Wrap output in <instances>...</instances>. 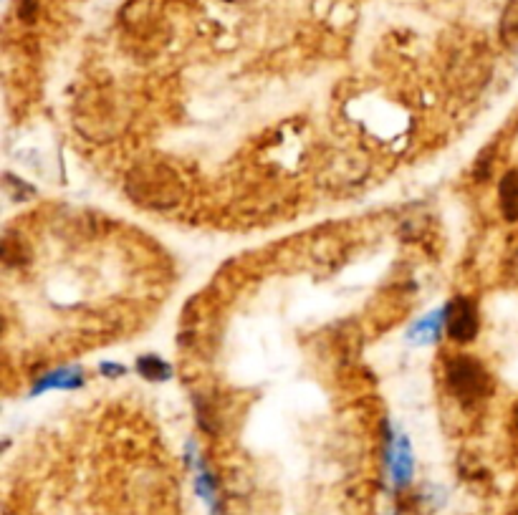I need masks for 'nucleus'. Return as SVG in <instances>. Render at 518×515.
Returning a JSON list of instances; mask_svg holds the SVG:
<instances>
[{
  "label": "nucleus",
  "instance_id": "f257e3e1",
  "mask_svg": "<svg viewBox=\"0 0 518 515\" xmlns=\"http://www.w3.org/2000/svg\"><path fill=\"white\" fill-rule=\"evenodd\" d=\"M127 192L137 205L150 210H172L182 200V187L177 182V175L160 165L137 167L129 175Z\"/></svg>",
  "mask_w": 518,
  "mask_h": 515
},
{
  "label": "nucleus",
  "instance_id": "f03ea898",
  "mask_svg": "<svg viewBox=\"0 0 518 515\" xmlns=\"http://www.w3.org/2000/svg\"><path fill=\"white\" fill-rule=\"evenodd\" d=\"M445 384L463 404H478L493 392V379L476 356L455 354L445 364Z\"/></svg>",
  "mask_w": 518,
  "mask_h": 515
},
{
  "label": "nucleus",
  "instance_id": "7ed1b4c3",
  "mask_svg": "<svg viewBox=\"0 0 518 515\" xmlns=\"http://www.w3.org/2000/svg\"><path fill=\"white\" fill-rule=\"evenodd\" d=\"M385 462L387 470H390L392 485L397 490L407 488L412 483V475H415V457H412L410 440L402 435L392 432L390 422H385Z\"/></svg>",
  "mask_w": 518,
  "mask_h": 515
},
{
  "label": "nucleus",
  "instance_id": "20e7f679",
  "mask_svg": "<svg viewBox=\"0 0 518 515\" xmlns=\"http://www.w3.org/2000/svg\"><path fill=\"white\" fill-rule=\"evenodd\" d=\"M478 311L476 303L465 296H455L445 306V331L455 344H470L478 336Z\"/></svg>",
  "mask_w": 518,
  "mask_h": 515
},
{
  "label": "nucleus",
  "instance_id": "39448f33",
  "mask_svg": "<svg viewBox=\"0 0 518 515\" xmlns=\"http://www.w3.org/2000/svg\"><path fill=\"white\" fill-rule=\"evenodd\" d=\"M86 382V374L81 367H59V369H51V372L41 374L38 379H33V387H31V397H38V394H46V392H71V389H79L84 387Z\"/></svg>",
  "mask_w": 518,
  "mask_h": 515
},
{
  "label": "nucleus",
  "instance_id": "423d86ee",
  "mask_svg": "<svg viewBox=\"0 0 518 515\" xmlns=\"http://www.w3.org/2000/svg\"><path fill=\"white\" fill-rule=\"evenodd\" d=\"M187 457H190V465L195 468V488H198V495L205 500L213 513H218V480H215L213 470L208 468L203 455H198V447L195 442L187 445Z\"/></svg>",
  "mask_w": 518,
  "mask_h": 515
},
{
  "label": "nucleus",
  "instance_id": "0eeeda50",
  "mask_svg": "<svg viewBox=\"0 0 518 515\" xmlns=\"http://www.w3.org/2000/svg\"><path fill=\"white\" fill-rule=\"evenodd\" d=\"M443 329H445V308H440V311L422 316V319L410 329L407 339H410L412 344H433V341H438L440 336H443Z\"/></svg>",
  "mask_w": 518,
  "mask_h": 515
},
{
  "label": "nucleus",
  "instance_id": "6e6552de",
  "mask_svg": "<svg viewBox=\"0 0 518 515\" xmlns=\"http://www.w3.org/2000/svg\"><path fill=\"white\" fill-rule=\"evenodd\" d=\"M498 205L508 223H518V170H508L498 182Z\"/></svg>",
  "mask_w": 518,
  "mask_h": 515
},
{
  "label": "nucleus",
  "instance_id": "1a4fd4ad",
  "mask_svg": "<svg viewBox=\"0 0 518 515\" xmlns=\"http://www.w3.org/2000/svg\"><path fill=\"white\" fill-rule=\"evenodd\" d=\"M137 372L147 382H167V379H172V364H167L157 354H142L137 359Z\"/></svg>",
  "mask_w": 518,
  "mask_h": 515
},
{
  "label": "nucleus",
  "instance_id": "9d476101",
  "mask_svg": "<svg viewBox=\"0 0 518 515\" xmlns=\"http://www.w3.org/2000/svg\"><path fill=\"white\" fill-rule=\"evenodd\" d=\"M3 261H6V266H21V263L28 261V253L23 250L21 238H16V235L3 238Z\"/></svg>",
  "mask_w": 518,
  "mask_h": 515
},
{
  "label": "nucleus",
  "instance_id": "9b49d317",
  "mask_svg": "<svg viewBox=\"0 0 518 515\" xmlns=\"http://www.w3.org/2000/svg\"><path fill=\"white\" fill-rule=\"evenodd\" d=\"M501 33H503V41H513V38H518V0H511V3H508L501 21Z\"/></svg>",
  "mask_w": 518,
  "mask_h": 515
},
{
  "label": "nucleus",
  "instance_id": "f8f14e48",
  "mask_svg": "<svg viewBox=\"0 0 518 515\" xmlns=\"http://www.w3.org/2000/svg\"><path fill=\"white\" fill-rule=\"evenodd\" d=\"M99 374L107 379H122L127 374V367L124 364H114V362H104L99 364Z\"/></svg>",
  "mask_w": 518,
  "mask_h": 515
},
{
  "label": "nucleus",
  "instance_id": "ddd939ff",
  "mask_svg": "<svg viewBox=\"0 0 518 515\" xmlns=\"http://www.w3.org/2000/svg\"><path fill=\"white\" fill-rule=\"evenodd\" d=\"M511 427H513V432H516V435H518V402L513 404V412H511Z\"/></svg>",
  "mask_w": 518,
  "mask_h": 515
}]
</instances>
